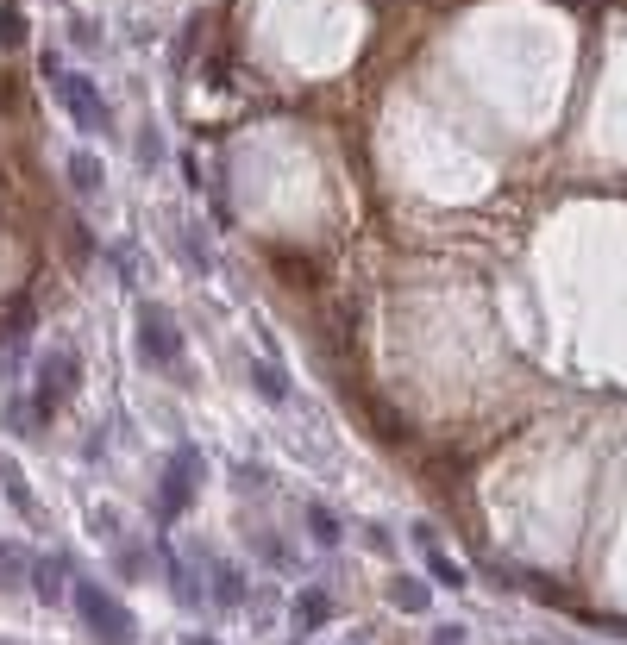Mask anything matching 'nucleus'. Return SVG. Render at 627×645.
Masks as SVG:
<instances>
[{
	"mask_svg": "<svg viewBox=\"0 0 627 645\" xmlns=\"http://www.w3.org/2000/svg\"><path fill=\"white\" fill-rule=\"evenodd\" d=\"M251 382H258V395H264V401H276V408H283V401L295 395V382L276 370V364H251Z\"/></svg>",
	"mask_w": 627,
	"mask_h": 645,
	"instance_id": "f8f14e48",
	"label": "nucleus"
},
{
	"mask_svg": "<svg viewBox=\"0 0 627 645\" xmlns=\"http://www.w3.org/2000/svg\"><path fill=\"white\" fill-rule=\"evenodd\" d=\"M0 489H7V501H13L19 514H32V501H38V495H32V483H26V476L13 470V458H0Z\"/></svg>",
	"mask_w": 627,
	"mask_h": 645,
	"instance_id": "4468645a",
	"label": "nucleus"
},
{
	"mask_svg": "<svg viewBox=\"0 0 627 645\" xmlns=\"http://www.w3.org/2000/svg\"><path fill=\"white\" fill-rule=\"evenodd\" d=\"M32 595H38V602H69V558H32Z\"/></svg>",
	"mask_w": 627,
	"mask_h": 645,
	"instance_id": "0eeeda50",
	"label": "nucleus"
},
{
	"mask_svg": "<svg viewBox=\"0 0 627 645\" xmlns=\"http://www.w3.org/2000/svg\"><path fill=\"white\" fill-rule=\"evenodd\" d=\"M113 270H120V282L138 276V245H132V238H126V245H113Z\"/></svg>",
	"mask_w": 627,
	"mask_h": 645,
	"instance_id": "f3484780",
	"label": "nucleus"
},
{
	"mask_svg": "<svg viewBox=\"0 0 627 645\" xmlns=\"http://www.w3.org/2000/svg\"><path fill=\"white\" fill-rule=\"evenodd\" d=\"M201 483H207V458H201L195 445H176V458H170V470H164V489H157V501H164V520L189 514L195 495H201Z\"/></svg>",
	"mask_w": 627,
	"mask_h": 645,
	"instance_id": "20e7f679",
	"label": "nucleus"
},
{
	"mask_svg": "<svg viewBox=\"0 0 627 645\" xmlns=\"http://www.w3.org/2000/svg\"><path fill=\"white\" fill-rule=\"evenodd\" d=\"M389 595H396L402 614H427V608H433V589H427L421 577H396V583H389Z\"/></svg>",
	"mask_w": 627,
	"mask_h": 645,
	"instance_id": "9b49d317",
	"label": "nucleus"
},
{
	"mask_svg": "<svg viewBox=\"0 0 627 645\" xmlns=\"http://www.w3.org/2000/svg\"><path fill=\"white\" fill-rule=\"evenodd\" d=\"M164 577H170V589L182 595V608H207V589H201V577L189 564H182L176 552H164Z\"/></svg>",
	"mask_w": 627,
	"mask_h": 645,
	"instance_id": "9d476101",
	"label": "nucleus"
},
{
	"mask_svg": "<svg viewBox=\"0 0 627 645\" xmlns=\"http://www.w3.org/2000/svg\"><path fill=\"white\" fill-rule=\"evenodd\" d=\"M76 382H82V357L76 345H51L32 364V426H51L63 414V401L76 395Z\"/></svg>",
	"mask_w": 627,
	"mask_h": 645,
	"instance_id": "f03ea898",
	"label": "nucleus"
},
{
	"mask_svg": "<svg viewBox=\"0 0 627 645\" xmlns=\"http://www.w3.org/2000/svg\"><path fill=\"white\" fill-rule=\"evenodd\" d=\"M69 602H76V620L95 633V645H138V620H132L126 602H113L107 583L76 577V583H69Z\"/></svg>",
	"mask_w": 627,
	"mask_h": 645,
	"instance_id": "f257e3e1",
	"label": "nucleus"
},
{
	"mask_svg": "<svg viewBox=\"0 0 627 645\" xmlns=\"http://www.w3.org/2000/svg\"><path fill=\"white\" fill-rule=\"evenodd\" d=\"M57 94H63V113L76 119L82 138H107V132H113V113L101 107L95 76H82V69H63V76H57Z\"/></svg>",
	"mask_w": 627,
	"mask_h": 645,
	"instance_id": "7ed1b4c3",
	"label": "nucleus"
},
{
	"mask_svg": "<svg viewBox=\"0 0 627 645\" xmlns=\"http://www.w3.org/2000/svg\"><path fill=\"white\" fill-rule=\"evenodd\" d=\"M182 645H220L214 633H189V639H182Z\"/></svg>",
	"mask_w": 627,
	"mask_h": 645,
	"instance_id": "a211bd4d",
	"label": "nucleus"
},
{
	"mask_svg": "<svg viewBox=\"0 0 627 645\" xmlns=\"http://www.w3.org/2000/svg\"><path fill=\"white\" fill-rule=\"evenodd\" d=\"M327 620H333V595L308 583V589L295 595V627H301V633H320V627H327Z\"/></svg>",
	"mask_w": 627,
	"mask_h": 645,
	"instance_id": "1a4fd4ad",
	"label": "nucleus"
},
{
	"mask_svg": "<svg viewBox=\"0 0 627 645\" xmlns=\"http://www.w3.org/2000/svg\"><path fill=\"white\" fill-rule=\"evenodd\" d=\"M69 188H76L82 201H101L107 195V170L95 151H69Z\"/></svg>",
	"mask_w": 627,
	"mask_h": 645,
	"instance_id": "6e6552de",
	"label": "nucleus"
},
{
	"mask_svg": "<svg viewBox=\"0 0 627 645\" xmlns=\"http://www.w3.org/2000/svg\"><path fill=\"white\" fill-rule=\"evenodd\" d=\"M308 533H314V545H327V552H333V545L345 539V527H339V514H333V508H320V501H314V508H308Z\"/></svg>",
	"mask_w": 627,
	"mask_h": 645,
	"instance_id": "ddd939ff",
	"label": "nucleus"
},
{
	"mask_svg": "<svg viewBox=\"0 0 627 645\" xmlns=\"http://www.w3.org/2000/svg\"><path fill=\"white\" fill-rule=\"evenodd\" d=\"M138 351H145V364L151 370H176V357H182V326L164 314L157 301H138Z\"/></svg>",
	"mask_w": 627,
	"mask_h": 645,
	"instance_id": "39448f33",
	"label": "nucleus"
},
{
	"mask_svg": "<svg viewBox=\"0 0 627 645\" xmlns=\"http://www.w3.org/2000/svg\"><path fill=\"white\" fill-rule=\"evenodd\" d=\"M26 577H32V558L19 545H0V589H19Z\"/></svg>",
	"mask_w": 627,
	"mask_h": 645,
	"instance_id": "2eb2a0df",
	"label": "nucleus"
},
{
	"mask_svg": "<svg viewBox=\"0 0 627 645\" xmlns=\"http://www.w3.org/2000/svg\"><path fill=\"white\" fill-rule=\"evenodd\" d=\"M113 570H120L126 583H132V577H145V552H138L132 539H120V552H113Z\"/></svg>",
	"mask_w": 627,
	"mask_h": 645,
	"instance_id": "dca6fc26",
	"label": "nucleus"
},
{
	"mask_svg": "<svg viewBox=\"0 0 627 645\" xmlns=\"http://www.w3.org/2000/svg\"><path fill=\"white\" fill-rule=\"evenodd\" d=\"M245 602H251V583H245V570L214 558V564H207V608H220V614H226V608H245Z\"/></svg>",
	"mask_w": 627,
	"mask_h": 645,
	"instance_id": "423d86ee",
	"label": "nucleus"
}]
</instances>
